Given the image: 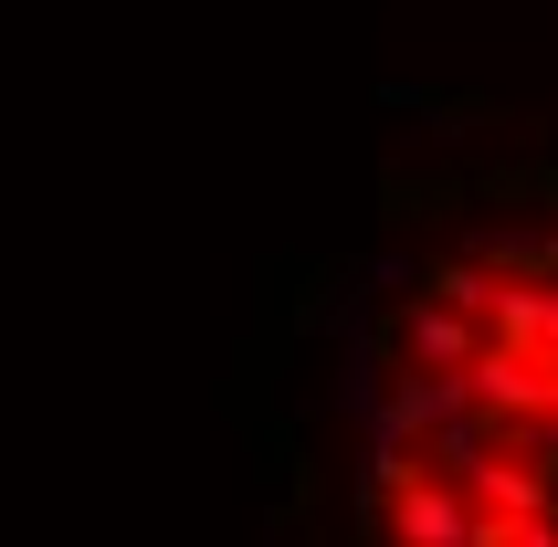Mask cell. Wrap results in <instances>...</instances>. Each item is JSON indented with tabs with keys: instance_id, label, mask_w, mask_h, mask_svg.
Segmentation results:
<instances>
[{
	"instance_id": "6da1fadb",
	"label": "cell",
	"mask_w": 558,
	"mask_h": 547,
	"mask_svg": "<svg viewBox=\"0 0 558 547\" xmlns=\"http://www.w3.org/2000/svg\"><path fill=\"white\" fill-rule=\"evenodd\" d=\"M464 411H474V379H464V368H453V379H442V368H401V379H390L379 431H401L411 453H422V442H433L442 422H464Z\"/></svg>"
},
{
	"instance_id": "7a4b0ae2",
	"label": "cell",
	"mask_w": 558,
	"mask_h": 547,
	"mask_svg": "<svg viewBox=\"0 0 558 547\" xmlns=\"http://www.w3.org/2000/svg\"><path fill=\"white\" fill-rule=\"evenodd\" d=\"M390 337H401L411 368H442V379H453V368H474V348H485V327H474V316H453V305H433V295H411L401 316H390Z\"/></svg>"
},
{
	"instance_id": "3957f363",
	"label": "cell",
	"mask_w": 558,
	"mask_h": 547,
	"mask_svg": "<svg viewBox=\"0 0 558 547\" xmlns=\"http://www.w3.org/2000/svg\"><path fill=\"white\" fill-rule=\"evenodd\" d=\"M379 537L390 547H474V506L453 485H411L390 516H379Z\"/></svg>"
},
{
	"instance_id": "277c9868",
	"label": "cell",
	"mask_w": 558,
	"mask_h": 547,
	"mask_svg": "<svg viewBox=\"0 0 558 547\" xmlns=\"http://www.w3.org/2000/svg\"><path fill=\"white\" fill-rule=\"evenodd\" d=\"M485 348L548 358V348H558V284H496V305H485Z\"/></svg>"
},
{
	"instance_id": "5b68a950",
	"label": "cell",
	"mask_w": 558,
	"mask_h": 547,
	"mask_svg": "<svg viewBox=\"0 0 558 547\" xmlns=\"http://www.w3.org/2000/svg\"><path fill=\"white\" fill-rule=\"evenodd\" d=\"M327 400H338L359 431H379V411H390V337H379V327L338 358V390H327Z\"/></svg>"
},
{
	"instance_id": "8992f818",
	"label": "cell",
	"mask_w": 558,
	"mask_h": 547,
	"mask_svg": "<svg viewBox=\"0 0 558 547\" xmlns=\"http://www.w3.org/2000/svg\"><path fill=\"white\" fill-rule=\"evenodd\" d=\"M474 180H453V169H379V221H442V211H464Z\"/></svg>"
},
{
	"instance_id": "52a82bcc",
	"label": "cell",
	"mask_w": 558,
	"mask_h": 547,
	"mask_svg": "<svg viewBox=\"0 0 558 547\" xmlns=\"http://www.w3.org/2000/svg\"><path fill=\"white\" fill-rule=\"evenodd\" d=\"M422 295H433V305H453V316H474V327H485V305H496V274L474 264V253H433V264H422Z\"/></svg>"
},
{
	"instance_id": "ba28073f",
	"label": "cell",
	"mask_w": 558,
	"mask_h": 547,
	"mask_svg": "<svg viewBox=\"0 0 558 547\" xmlns=\"http://www.w3.org/2000/svg\"><path fill=\"white\" fill-rule=\"evenodd\" d=\"M474 547H558V516H537V526H506V516H474Z\"/></svg>"
},
{
	"instance_id": "9c48e42d",
	"label": "cell",
	"mask_w": 558,
	"mask_h": 547,
	"mask_svg": "<svg viewBox=\"0 0 558 547\" xmlns=\"http://www.w3.org/2000/svg\"><path fill=\"white\" fill-rule=\"evenodd\" d=\"M548 390H558V348H548Z\"/></svg>"
}]
</instances>
